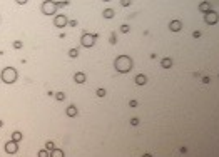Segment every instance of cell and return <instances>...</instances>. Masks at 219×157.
Wrapping results in <instances>:
<instances>
[{
  "label": "cell",
  "mask_w": 219,
  "mask_h": 157,
  "mask_svg": "<svg viewBox=\"0 0 219 157\" xmlns=\"http://www.w3.org/2000/svg\"><path fill=\"white\" fill-rule=\"evenodd\" d=\"M97 34L94 35V34H82V37H80V43H82L84 47H92L94 43H95V39H97Z\"/></svg>",
  "instance_id": "3957f363"
},
{
  "label": "cell",
  "mask_w": 219,
  "mask_h": 157,
  "mask_svg": "<svg viewBox=\"0 0 219 157\" xmlns=\"http://www.w3.org/2000/svg\"><path fill=\"white\" fill-rule=\"evenodd\" d=\"M95 92H97V97H104L105 95V89H97Z\"/></svg>",
  "instance_id": "d6986e66"
},
{
  "label": "cell",
  "mask_w": 219,
  "mask_h": 157,
  "mask_svg": "<svg viewBox=\"0 0 219 157\" xmlns=\"http://www.w3.org/2000/svg\"><path fill=\"white\" fill-rule=\"evenodd\" d=\"M102 15H104L105 18H112V17L115 15V12L112 10V8H105V10H104V14H102Z\"/></svg>",
  "instance_id": "5bb4252c"
},
{
  "label": "cell",
  "mask_w": 219,
  "mask_h": 157,
  "mask_svg": "<svg viewBox=\"0 0 219 157\" xmlns=\"http://www.w3.org/2000/svg\"><path fill=\"white\" fill-rule=\"evenodd\" d=\"M74 80H76L77 84H84L85 82V74H84V72H77V74L74 75Z\"/></svg>",
  "instance_id": "8fae6325"
},
{
  "label": "cell",
  "mask_w": 219,
  "mask_h": 157,
  "mask_svg": "<svg viewBox=\"0 0 219 157\" xmlns=\"http://www.w3.org/2000/svg\"><path fill=\"white\" fill-rule=\"evenodd\" d=\"M2 125H4V122H2V120H0V127H2Z\"/></svg>",
  "instance_id": "4dcf8cb0"
},
{
  "label": "cell",
  "mask_w": 219,
  "mask_h": 157,
  "mask_svg": "<svg viewBox=\"0 0 219 157\" xmlns=\"http://www.w3.org/2000/svg\"><path fill=\"white\" fill-rule=\"evenodd\" d=\"M109 42H111V43H112V45H114V43H115V42H117V39H115V34H114V32H112V34H111V39H109Z\"/></svg>",
  "instance_id": "603a6c76"
},
{
  "label": "cell",
  "mask_w": 219,
  "mask_h": 157,
  "mask_svg": "<svg viewBox=\"0 0 219 157\" xmlns=\"http://www.w3.org/2000/svg\"><path fill=\"white\" fill-rule=\"evenodd\" d=\"M136 84L137 85H146V84H147V77H146L144 74H139L136 77Z\"/></svg>",
  "instance_id": "30bf717a"
},
{
  "label": "cell",
  "mask_w": 219,
  "mask_h": 157,
  "mask_svg": "<svg viewBox=\"0 0 219 157\" xmlns=\"http://www.w3.org/2000/svg\"><path fill=\"white\" fill-rule=\"evenodd\" d=\"M129 5H130V2H129V0H126V2H122V7H129Z\"/></svg>",
  "instance_id": "f1b7e54d"
},
{
  "label": "cell",
  "mask_w": 219,
  "mask_h": 157,
  "mask_svg": "<svg viewBox=\"0 0 219 157\" xmlns=\"http://www.w3.org/2000/svg\"><path fill=\"white\" fill-rule=\"evenodd\" d=\"M192 37H194V39H199V37H201V32H199V30H196V32H192Z\"/></svg>",
  "instance_id": "484cf974"
},
{
  "label": "cell",
  "mask_w": 219,
  "mask_h": 157,
  "mask_svg": "<svg viewBox=\"0 0 219 157\" xmlns=\"http://www.w3.org/2000/svg\"><path fill=\"white\" fill-rule=\"evenodd\" d=\"M129 30H130V27H129V25H122V27H121V32H122V34H127Z\"/></svg>",
  "instance_id": "7402d4cb"
},
{
  "label": "cell",
  "mask_w": 219,
  "mask_h": 157,
  "mask_svg": "<svg viewBox=\"0 0 219 157\" xmlns=\"http://www.w3.org/2000/svg\"><path fill=\"white\" fill-rule=\"evenodd\" d=\"M129 105H130V107H137V100H130Z\"/></svg>",
  "instance_id": "83f0119b"
},
{
  "label": "cell",
  "mask_w": 219,
  "mask_h": 157,
  "mask_svg": "<svg viewBox=\"0 0 219 157\" xmlns=\"http://www.w3.org/2000/svg\"><path fill=\"white\" fill-rule=\"evenodd\" d=\"M69 55H70L72 59H76L77 55H79V52H77V49H70V50H69Z\"/></svg>",
  "instance_id": "ac0fdd59"
},
{
  "label": "cell",
  "mask_w": 219,
  "mask_h": 157,
  "mask_svg": "<svg viewBox=\"0 0 219 157\" xmlns=\"http://www.w3.org/2000/svg\"><path fill=\"white\" fill-rule=\"evenodd\" d=\"M45 149H47V150H50V152H52V150H55V144L52 142V140H49V142L45 144Z\"/></svg>",
  "instance_id": "e0dca14e"
},
{
  "label": "cell",
  "mask_w": 219,
  "mask_h": 157,
  "mask_svg": "<svg viewBox=\"0 0 219 157\" xmlns=\"http://www.w3.org/2000/svg\"><path fill=\"white\" fill-rule=\"evenodd\" d=\"M54 24H55V27L62 29V27H65V25L69 24V20H67V17H65V15H57V17H55V20H54Z\"/></svg>",
  "instance_id": "8992f818"
},
{
  "label": "cell",
  "mask_w": 219,
  "mask_h": 157,
  "mask_svg": "<svg viewBox=\"0 0 219 157\" xmlns=\"http://www.w3.org/2000/svg\"><path fill=\"white\" fill-rule=\"evenodd\" d=\"M39 157H50V155H49V152H47V150H39Z\"/></svg>",
  "instance_id": "44dd1931"
},
{
  "label": "cell",
  "mask_w": 219,
  "mask_h": 157,
  "mask_svg": "<svg viewBox=\"0 0 219 157\" xmlns=\"http://www.w3.org/2000/svg\"><path fill=\"white\" fill-rule=\"evenodd\" d=\"M169 29L172 30V32H179V30L182 29V22L181 20H172L171 24H169Z\"/></svg>",
  "instance_id": "ba28073f"
},
{
  "label": "cell",
  "mask_w": 219,
  "mask_h": 157,
  "mask_svg": "<svg viewBox=\"0 0 219 157\" xmlns=\"http://www.w3.org/2000/svg\"><path fill=\"white\" fill-rule=\"evenodd\" d=\"M65 114H67L69 117H76V115H77V107H76V105H69L67 111H65Z\"/></svg>",
  "instance_id": "7c38bea8"
},
{
  "label": "cell",
  "mask_w": 219,
  "mask_h": 157,
  "mask_svg": "<svg viewBox=\"0 0 219 157\" xmlns=\"http://www.w3.org/2000/svg\"><path fill=\"white\" fill-rule=\"evenodd\" d=\"M204 20H206V24H209V25H214V24H217V20H219V15H217V12L211 10V12H209V14H206V15H204Z\"/></svg>",
  "instance_id": "5b68a950"
},
{
  "label": "cell",
  "mask_w": 219,
  "mask_h": 157,
  "mask_svg": "<svg viewBox=\"0 0 219 157\" xmlns=\"http://www.w3.org/2000/svg\"><path fill=\"white\" fill-rule=\"evenodd\" d=\"M114 67H115V70L121 72V74H127V72L132 69V59L127 57V55H121V57L115 59Z\"/></svg>",
  "instance_id": "6da1fadb"
},
{
  "label": "cell",
  "mask_w": 219,
  "mask_h": 157,
  "mask_svg": "<svg viewBox=\"0 0 219 157\" xmlns=\"http://www.w3.org/2000/svg\"><path fill=\"white\" fill-rule=\"evenodd\" d=\"M161 65H162V67H164V69H171V67H172V59H162V62H161Z\"/></svg>",
  "instance_id": "4fadbf2b"
},
{
  "label": "cell",
  "mask_w": 219,
  "mask_h": 157,
  "mask_svg": "<svg viewBox=\"0 0 219 157\" xmlns=\"http://www.w3.org/2000/svg\"><path fill=\"white\" fill-rule=\"evenodd\" d=\"M18 150V144L14 142V140H10V142L5 144V152L7 154H15Z\"/></svg>",
  "instance_id": "52a82bcc"
},
{
  "label": "cell",
  "mask_w": 219,
  "mask_h": 157,
  "mask_svg": "<svg viewBox=\"0 0 219 157\" xmlns=\"http://www.w3.org/2000/svg\"><path fill=\"white\" fill-rule=\"evenodd\" d=\"M57 2H45V4L42 5V12L45 15H52L55 10H57Z\"/></svg>",
  "instance_id": "277c9868"
},
{
  "label": "cell",
  "mask_w": 219,
  "mask_h": 157,
  "mask_svg": "<svg viewBox=\"0 0 219 157\" xmlns=\"http://www.w3.org/2000/svg\"><path fill=\"white\" fill-rule=\"evenodd\" d=\"M17 77H18V74L14 67H5L4 70H2V80H4L5 84H14L15 80H17Z\"/></svg>",
  "instance_id": "7a4b0ae2"
},
{
  "label": "cell",
  "mask_w": 219,
  "mask_h": 157,
  "mask_svg": "<svg viewBox=\"0 0 219 157\" xmlns=\"http://www.w3.org/2000/svg\"><path fill=\"white\" fill-rule=\"evenodd\" d=\"M55 97H57V100H64L65 99V94L64 92H57V94H55Z\"/></svg>",
  "instance_id": "ffe728a7"
},
{
  "label": "cell",
  "mask_w": 219,
  "mask_h": 157,
  "mask_svg": "<svg viewBox=\"0 0 219 157\" xmlns=\"http://www.w3.org/2000/svg\"><path fill=\"white\" fill-rule=\"evenodd\" d=\"M137 124H139V119H137V117L130 119V125H137Z\"/></svg>",
  "instance_id": "d4e9b609"
},
{
  "label": "cell",
  "mask_w": 219,
  "mask_h": 157,
  "mask_svg": "<svg viewBox=\"0 0 219 157\" xmlns=\"http://www.w3.org/2000/svg\"><path fill=\"white\" fill-rule=\"evenodd\" d=\"M142 157H152V155H151V154H144Z\"/></svg>",
  "instance_id": "f546056e"
},
{
  "label": "cell",
  "mask_w": 219,
  "mask_h": 157,
  "mask_svg": "<svg viewBox=\"0 0 219 157\" xmlns=\"http://www.w3.org/2000/svg\"><path fill=\"white\" fill-rule=\"evenodd\" d=\"M12 140L18 144V142H20V140H22V134L18 132V130H17V132H14V134H12Z\"/></svg>",
  "instance_id": "9a60e30c"
},
{
  "label": "cell",
  "mask_w": 219,
  "mask_h": 157,
  "mask_svg": "<svg viewBox=\"0 0 219 157\" xmlns=\"http://www.w3.org/2000/svg\"><path fill=\"white\" fill-rule=\"evenodd\" d=\"M202 82H204V84H209V82H211V78H209L208 75H204V77H202Z\"/></svg>",
  "instance_id": "4316f807"
},
{
  "label": "cell",
  "mask_w": 219,
  "mask_h": 157,
  "mask_svg": "<svg viewBox=\"0 0 219 157\" xmlns=\"http://www.w3.org/2000/svg\"><path fill=\"white\" fill-rule=\"evenodd\" d=\"M50 157H64V152H62L60 149H55L50 152Z\"/></svg>",
  "instance_id": "2e32d148"
},
{
  "label": "cell",
  "mask_w": 219,
  "mask_h": 157,
  "mask_svg": "<svg viewBox=\"0 0 219 157\" xmlns=\"http://www.w3.org/2000/svg\"><path fill=\"white\" fill-rule=\"evenodd\" d=\"M14 49H22V42H20V40H15V42H14Z\"/></svg>",
  "instance_id": "cb8c5ba5"
},
{
  "label": "cell",
  "mask_w": 219,
  "mask_h": 157,
  "mask_svg": "<svg viewBox=\"0 0 219 157\" xmlns=\"http://www.w3.org/2000/svg\"><path fill=\"white\" fill-rule=\"evenodd\" d=\"M199 10L206 15V14H209V12H211V5H209L208 2H201V4H199Z\"/></svg>",
  "instance_id": "9c48e42d"
}]
</instances>
